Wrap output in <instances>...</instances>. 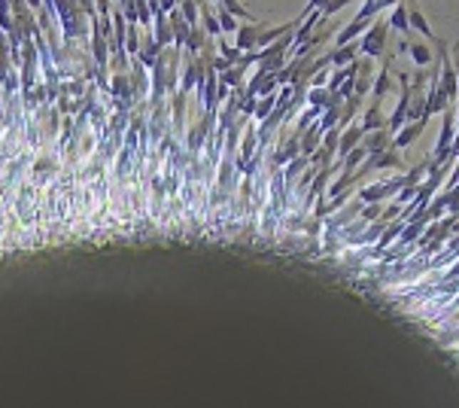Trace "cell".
Listing matches in <instances>:
<instances>
[{"instance_id": "83f0119b", "label": "cell", "mask_w": 459, "mask_h": 408, "mask_svg": "<svg viewBox=\"0 0 459 408\" xmlns=\"http://www.w3.org/2000/svg\"><path fill=\"white\" fill-rule=\"evenodd\" d=\"M329 6V0H307L304 13H323V9Z\"/></svg>"}, {"instance_id": "2e32d148", "label": "cell", "mask_w": 459, "mask_h": 408, "mask_svg": "<svg viewBox=\"0 0 459 408\" xmlns=\"http://www.w3.org/2000/svg\"><path fill=\"white\" fill-rule=\"evenodd\" d=\"M389 92H393V73H389L386 64H381V67H377V73H374L371 95H374V101H383Z\"/></svg>"}, {"instance_id": "5b68a950", "label": "cell", "mask_w": 459, "mask_h": 408, "mask_svg": "<svg viewBox=\"0 0 459 408\" xmlns=\"http://www.w3.org/2000/svg\"><path fill=\"white\" fill-rule=\"evenodd\" d=\"M265 28H268L265 21H247V25H240L237 34H234V46L240 52H256L259 49V34Z\"/></svg>"}, {"instance_id": "d6986e66", "label": "cell", "mask_w": 459, "mask_h": 408, "mask_svg": "<svg viewBox=\"0 0 459 408\" xmlns=\"http://www.w3.org/2000/svg\"><path fill=\"white\" fill-rule=\"evenodd\" d=\"M331 95H335V92H331L329 86H311V88H307V107H314V110L323 113L329 107Z\"/></svg>"}, {"instance_id": "8fae6325", "label": "cell", "mask_w": 459, "mask_h": 408, "mask_svg": "<svg viewBox=\"0 0 459 408\" xmlns=\"http://www.w3.org/2000/svg\"><path fill=\"white\" fill-rule=\"evenodd\" d=\"M359 126L362 131L368 134V131H377V128H386V116H383V101H374V104H368L362 110V116H359Z\"/></svg>"}, {"instance_id": "30bf717a", "label": "cell", "mask_w": 459, "mask_h": 408, "mask_svg": "<svg viewBox=\"0 0 459 408\" xmlns=\"http://www.w3.org/2000/svg\"><path fill=\"white\" fill-rule=\"evenodd\" d=\"M408 4V19H411V31H417L423 40L426 43H435L438 37L432 34V28H429V21H426V16H423V9L417 6V0H405Z\"/></svg>"}, {"instance_id": "9c48e42d", "label": "cell", "mask_w": 459, "mask_h": 408, "mask_svg": "<svg viewBox=\"0 0 459 408\" xmlns=\"http://www.w3.org/2000/svg\"><path fill=\"white\" fill-rule=\"evenodd\" d=\"M362 150L374 155V153H383V150H393V131L389 128H377V131H368L362 138Z\"/></svg>"}, {"instance_id": "8992f818", "label": "cell", "mask_w": 459, "mask_h": 408, "mask_svg": "<svg viewBox=\"0 0 459 408\" xmlns=\"http://www.w3.org/2000/svg\"><path fill=\"white\" fill-rule=\"evenodd\" d=\"M371 21H374V19H365V16H359V13H356L350 25H344V28L338 31V37H335V46H347V43H356V40H359L365 31L371 28Z\"/></svg>"}, {"instance_id": "f546056e", "label": "cell", "mask_w": 459, "mask_h": 408, "mask_svg": "<svg viewBox=\"0 0 459 408\" xmlns=\"http://www.w3.org/2000/svg\"><path fill=\"white\" fill-rule=\"evenodd\" d=\"M450 58H453V67H456V76H459V43H450Z\"/></svg>"}, {"instance_id": "7a4b0ae2", "label": "cell", "mask_w": 459, "mask_h": 408, "mask_svg": "<svg viewBox=\"0 0 459 408\" xmlns=\"http://www.w3.org/2000/svg\"><path fill=\"white\" fill-rule=\"evenodd\" d=\"M435 46H438V86L447 92L450 104H456L459 101V76H456V67H453V58H450V43L435 40Z\"/></svg>"}, {"instance_id": "5bb4252c", "label": "cell", "mask_w": 459, "mask_h": 408, "mask_svg": "<svg viewBox=\"0 0 459 408\" xmlns=\"http://www.w3.org/2000/svg\"><path fill=\"white\" fill-rule=\"evenodd\" d=\"M153 37H155V43L162 49H167V46H174V28H170V21H167V16L165 13H158L155 16V21H153Z\"/></svg>"}, {"instance_id": "603a6c76", "label": "cell", "mask_w": 459, "mask_h": 408, "mask_svg": "<svg viewBox=\"0 0 459 408\" xmlns=\"http://www.w3.org/2000/svg\"><path fill=\"white\" fill-rule=\"evenodd\" d=\"M216 19H220V28H222V34H237V28H240V21L228 13V9H222V6H216Z\"/></svg>"}, {"instance_id": "277c9868", "label": "cell", "mask_w": 459, "mask_h": 408, "mask_svg": "<svg viewBox=\"0 0 459 408\" xmlns=\"http://www.w3.org/2000/svg\"><path fill=\"white\" fill-rule=\"evenodd\" d=\"M247 92H252L256 98L277 95L280 92V76L277 73H265V71H252V76L247 79Z\"/></svg>"}, {"instance_id": "ffe728a7", "label": "cell", "mask_w": 459, "mask_h": 408, "mask_svg": "<svg viewBox=\"0 0 459 408\" xmlns=\"http://www.w3.org/2000/svg\"><path fill=\"white\" fill-rule=\"evenodd\" d=\"M216 6H222V9H228L234 19H244V21H259L256 19V13H249V9L240 4V0H216Z\"/></svg>"}, {"instance_id": "9a60e30c", "label": "cell", "mask_w": 459, "mask_h": 408, "mask_svg": "<svg viewBox=\"0 0 459 408\" xmlns=\"http://www.w3.org/2000/svg\"><path fill=\"white\" fill-rule=\"evenodd\" d=\"M323 128H319V122H314V126L311 128H304L301 131V155H307V158H311L316 150H319V146H323Z\"/></svg>"}, {"instance_id": "4fadbf2b", "label": "cell", "mask_w": 459, "mask_h": 408, "mask_svg": "<svg viewBox=\"0 0 459 408\" xmlns=\"http://www.w3.org/2000/svg\"><path fill=\"white\" fill-rule=\"evenodd\" d=\"M326 55H329V64L331 67H347L353 61H359V40L347 43V46H335V49L326 52Z\"/></svg>"}, {"instance_id": "4dcf8cb0", "label": "cell", "mask_w": 459, "mask_h": 408, "mask_svg": "<svg viewBox=\"0 0 459 408\" xmlns=\"http://www.w3.org/2000/svg\"><path fill=\"white\" fill-rule=\"evenodd\" d=\"M28 4H31L33 9H40V4H43V0H28Z\"/></svg>"}, {"instance_id": "4316f807", "label": "cell", "mask_w": 459, "mask_h": 408, "mask_svg": "<svg viewBox=\"0 0 459 408\" xmlns=\"http://www.w3.org/2000/svg\"><path fill=\"white\" fill-rule=\"evenodd\" d=\"M347 4H353V0H329V6L323 9V19L329 21L331 16H338V13H341V9H344V6H347Z\"/></svg>"}, {"instance_id": "7c38bea8", "label": "cell", "mask_w": 459, "mask_h": 408, "mask_svg": "<svg viewBox=\"0 0 459 408\" xmlns=\"http://www.w3.org/2000/svg\"><path fill=\"white\" fill-rule=\"evenodd\" d=\"M158 55H162V46L155 43L153 37V31H143V40H140V52H137V61H140L146 71H153L155 61H158Z\"/></svg>"}, {"instance_id": "7402d4cb", "label": "cell", "mask_w": 459, "mask_h": 408, "mask_svg": "<svg viewBox=\"0 0 459 408\" xmlns=\"http://www.w3.org/2000/svg\"><path fill=\"white\" fill-rule=\"evenodd\" d=\"M277 95H265V98H259V104H256V113H252V119L256 122H265L271 113H274V107H277Z\"/></svg>"}, {"instance_id": "d4e9b609", "label": "cell", "mask_w": 459, "mask_h": 408, "mask_svg": "<svg viewBox=\"0 0 459 408\" xmlns=\"http://www.w3.org/2000/svg\"><path fill=\"white\" fill-rule=\"evenodd\" d=\"M383 217V204H362V220L365 223H377Z\"/></svg>"}, {"instance_id": "ac0fdd59", "label": "cell", "mask_w": 459, "mask_h": 408, "mask_svg": "<svg viewBox=\"0 0 459 408\" xmlns=\"http://www.w3.org/2000/svg\"><path fill=\"white\" fill-rule=\"evenodd\" d=\"M408 52H411V61H414L420 71H426V67L432 64V49H429V43H420V40H411V46H408Z\"/></svg>"}, {"instance_id": "44dd1931", "label": "cell", "mask_w": 459, "mask_h": 408, "mask_svg": "<svg viewBox=\"0 0 459 408\" xmlns=\"http://www.w3.org/2000/svg\"><path fill=\"white\" fill-rule=\"evenodd\" d=\"M6 58H9V55H0V79H4V88H6V92H13V88L21 83V76H16L13 64H9Z\"/></svg>"}, {"instance_id": "52a82bcc", "label": "cell", "mask_w": 459, "mask_h": 408, "mask_svg": "<svg viewBox=\"0 0 459 408\" xmlns=\"http://www.w3.org/2000/svg\"><path fill=\"white\" fill-rule=\"evenodd\" d=\"M362 138H365V131H362V126L359 122H350L347 128H341V143H338V155H335V162H341L344 155H350L356 146L362 143Z\"/></svg>"}, {"instance_id": "3957f363", "label": "cell", "mask_w": 459, "mask_h": 408, "mask_svg": "<svg viewBox=\"0 0 459 408\" xmlns=\"http://www.w3.org/2000/svg\"><path fill=\"white\" fill-rule=\"evenodd\" d=\"M362 174H371V171H405V158L398 155V150H383V153H374L362 162L359 168Z\"/></svg>"}, {"instance_id": "cb8c5ba5", "label": "cell", "mask_w": 459, "mask_h": 408, "mask_svg": "<svg viewBox=\"0 0 459 408\" xmlns=\"http://www.w3.org/2000/svg\"><path fill=\"white\" fill-rule=\"evenodd\" d=\"M338 143H341V128H329L323 134V150H329L331 155H338Z\"/></svg>"}, {"instance_id": "6da1fadb", "label": "cell", "mask_w": 459, "mask_h": 408, "mask_svg": "<svg viewBox=\"0 0 459 408\" xmlns=\"http://www.w3.org/2000/svg\"><path fill=\"white\" fill-rule=\"evenodd\" d=\"M386 31H389V21L383 16H377L371 21V28L359 37V55H365L371 61H381L386 55Z\"/></svg>"}, {"instance_id": "1f68e13d", "label": "cell", "mask_w": 459, "mask_h": 408, "mask_svg": "<svg viewBox=\"0 0 459 408\" xmlns=\"http://www.w3.org/2000/svg\"><path fill=\"white\" fill-rule=\"evenodd\" d=\"M9 4H16V0H9Z\"/></svg>"}, {"instance_id": "484cf974", "label": "cell", "mask_w": 459, "mask_h": 408, "mask_svg": "<svg viewBox=\"0 0 459 408\" xmlns=\"http://www.w3.org/2000/svg\"><path fill=\"white\" fill-rule=\"evenodd\" d=\"M401 210H405V204H398L396 198H393V204H383V217H381V223H396L398 217H401Z\"/></svg>"}, {"instance_id": "e0dca14e", "label": "cell", "mask_w": 459, "mask_h": 408, "mask_svg": "<svg viewBox=\"0 0 459 408\" xmlns=\"http://www.w3.org/2000/svg\"><path fill=\"white\" fill-rule=\"evenodd\" d=\"M386 21H389V31L408 37V34H411V19H408V4H405V0H401L398 6H393V16H389Z\"/></svg>"}, {"instance_id": "f1b7e54d", "label": "cell", "mask_w": 459, "mask_h": 408, "mask_svg": "<svg viewBox=\"0 0 459 408\" xmlns=\"http://www.w3.org/2000/svg\"><path fill=\"white\" fill-rule=\"evenodd\" d=\"M79 6H83L86 16H95V13H98V4H95V0H79Z\"/></svg>"}, {"instance_id": "ba28073f", "label": "cell", "mask_w": 459, "mask_h": 408, "mask_svg": "<svg viewBox=\"0 0 459 408\" xmlns=\"http://www.w3.org/2000/svg\"><path fill=\"white\" fill-rule=\"evenodd\" d=\"M426 122H429V119L408 122V126L401 128V131H396V134H393V150H398V153H401V150H408L411 143H417V141H420V134L426 131Z\"/></svg>"}]
</instances>
